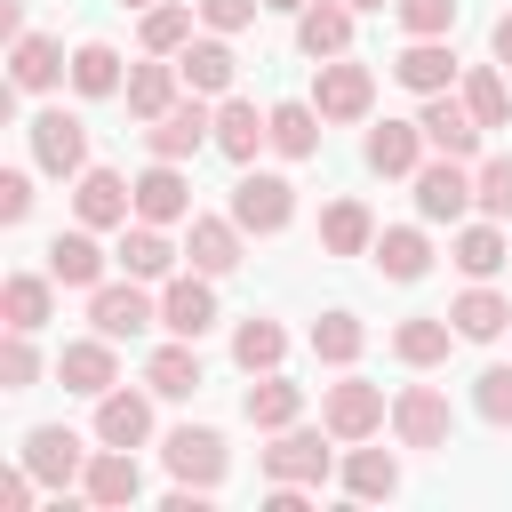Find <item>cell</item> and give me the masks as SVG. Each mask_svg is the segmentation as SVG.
<instances>
[{"instance_id": "b9f144b4", "label": "cell", "mask_w": 512, "mask_h": 512, "mask_svg": "<svg viewBox=\"0 0 512 512\" xmlns=\"http://www.w3.org/2000/svg\"><path fill=\"white\" fill-rule=\"evenodd\" d=\"M304 344H312V360H320V368H360V352H368V320L336 304V312H320V320H312V336H304Z\"/></svg>"}, {"instance_id": "c3c4849f", "label": "cell", "mask_w": 512, "mask_h": 512, "mask_svg": "<svg viewBox=\"0 0 512 512\" xmlns=\"http://www.w3.org/2000/svg\"><path fill=\"white\" fill-rule=\"evenodd\" d=\"M192 8H200V32H224V40L264 16V0H192Z\"/></svg>"}, {"instance_id": "ac0fdd59", "label": "cell", "mask_w": 512, "mask_h": 512, "mask_svg": "<svg viewBox=\"0 0 512 512\" xmlns=\"http://www.w3.org/2000/svg\"><path fill=\"white\" fill-rule=\"evenodd\" d=\"M216 152L232 160V168H256V152H272V104H256V96H216Z\"/></svg>"}, {"instance_id": "4dcf8cb0", "label": "cell", "mask_w": 512, "mask_h": 512, "mask_svg": "<svg viewBox=\"0 0 512 512\" xmlns=\"http://www.w3.org/2000/svg\"><path fill=\"white\" fill-rule=\"evenodd\" d=\"M448 320H456L464 344H496V336L512 328V296H504L496 280H464V288L448 296Z\"/></svg>"}, {"instance_id": "7bdbcfd3", "label": "cell", "mask_w": 512, "mask_h": 512, "mask_svg": "<svg viewBox=\"0 0 512 512\" xmlns=\"http://www.w3.org/2000/svg\"><path fill=\"white\" fill-rule=\"evenodd\" d=\"M456 96L472 104V120H480V128H512V80H504V64H496V56H488V64H464Z\"/></svg>"}, {"instance_id": "9a60e30c", "label": "cell", "mask_w": 512, "mask_h": 512, "mask_svg": "<svg viewBox=\"0 0 512 512\" xmlns=\"http://www.w3.org/2000/svg\"><path fill=\"white\" fill-rule=\"evenodd\" d=\"M40 256H48L56 288H80V296H88V288H104V280H112V264H120V256L104 248V232H88V224H64Z\"/></svg>"}, {"instance_id": "6da1fadb", "label": "cell", "mask_w": 512, "mask_h": 512, "mask_svg": "<svg viewBox=\"0 0 512 512\" xmlns=\"http://www.w3.org/2000/svg\"><path fill=\"white\" fill-rule=\"evenodd\" d=\"M272 448H256V464H264V480H296V488H328L336 480V432L328 424H280V432H264Z\"/></svg>"}, {"instance_id": "60d3db41", "label": "cell", "mask_w": 512, "mask_h": 512, "mask_svg": "<svg viewBox=\"0 0 512 512\" xmlns=\"http://www.w3.org/2000/svg\"><path fill=\"white\" fill-rule=\"evenodd\" d=\"M320 136H328V120H320L312 96H280V104H272V152H280V160H312Z\"/></svg>"}, {"instance_id": "9c48e42d", "label": "cell", "mask_w": 512, "mask_h": 512, "mask_svg": "<svg viewBox=\"0 0 512 512\" xmlns=\"http://www.w3.org/2000/svg\"><path fill=\"white\" fill-rule=\"evenodd\" d=\"M96 416H88V432L104 440V448H152V432H160V392L152 384H112L104 400H88Z\"/></svg>"}, {"instance_id": "f546056e", "label": "cell", "mask_w": 512, "mask_h": 512, "mask_svg": "<svg viewBox=\"0 0 512 512\" xmlns=\"http://www.w3.org/2000/svg\"><path fill=\"white\" fill-rule=\"evenodd\" d=\"M136 216L144 224H192V176H184V160H152L144 176H136Z\"/></svg>"}, {"instance_id": "9f6ffc18", "label": "cell", "mask_w": 512, "mask_h": 512, "mask_svg": "<svg viewBox=\"0 0 512 512\" xmlns=\"http://www.w3.org/2000/svg\"><path fill=\"white\" fill-rule=\"evenodd\" d=\"M344 8H360V16H376V8H392V0H344Z\"/></svg>"}, {"instance_id": "8d00e7d4", "label": "cell", "mask_w": 512, "mask_h": 512, "mask_svg": "<svg viewBox=\"0 0 512 512\" xmlns=\"http://www.w3.org/2000/svg\"><path fill=\"white\" fill-rule=\"evenodd\" d=\"M368 248H376V208L352 200V192H336L320 208V256H368Z\"/></svg>"}, {"instance_id": "f1b7e54d", "label": "cell", "mask_w": 512, "mask_h": 512, "mask_svg": "<svg viewBox=\"0 0 512 512\" xmlns=\"http://www.w3.org/2000/svg\"><path fill=\"white\" fill-rule=\"evenodd\" d=\"M176 72H184V88H192V96H208V104L240 88V56H232V40H224V32H192V48L176 56Z\"/></svg>"}, {"instance_id": "d590c367", "label": "cell", "mask_w": 512, "mask_h": 512, "mask_svg": "<svg viewBox=\"0 0 512 512\" xmlns=\"http://www.w3.org/2000/svg\"><path fill=\"white\" fill-rule=\"evenodd\" d=\"M144 384H152L160 400H192V392L208 384V368H200V344H192V336H168V344H152V352H144Z\"/></svg>"}, {"instance_id": "ba28073f", "label": "cell", "mask_w": 512, "mask_h": 512, "mask_svg": "<svg viewBox=\"0 0 512 512\" xmlns=\"http://www.w3.org/2000/svg\"><path fill=\"white\" fill-rule=\"evenodd\" d=\"M232 216H240L248 240H280V232L296 224V184H288L280 168H240V184H232Z\"/></svg>"}, {"instance_id": "8fae6325", "label": "cell", "mask_w": 512, "mask_h": 512, "mask_svg": "<svg viewBox=\"0 0 512 512\" xmlns=\"http://www.w3.org/2000/svg\"><path fill=\"white\" fill-rule=\"evenodd\" d=\"M160 464H168V480L224 488V472H232V448H224V432H216V424H176V432H160Z\"/></svg>"}, {"instance_id": "4316f807", "label": "cell", "mask_w": 512, "mask_h": 512, "mask_svg": "<svg viewBox=\"0 0 512 512\" xmlns=\"http://www.w3.org/2000/svg\"><path fill=\"white\" fill-rule=\"evenodd\" d=\"M448 264H456L464 280H496V272L512 264V232H504L496 216H464V224L448 232Z\"/></svg>"}, {"instance_id": "f907efd6", "label": "cell", "mask_w": 512, "mask_h": 512, "mask_svg": "<svg viewBox=\"0 0 512 512\" xmlns=\"http://www.w3.org/2000/svg\"><path fill=\"white\" fill-rule=\"evenodd\" d=\"M32 496H40V480H32V464L16 456V464L0 472V512H32Z\"/></svg>"}, {"instance_id": "30bf717a", "label": "cell", "mask_w": 512, "mask_h": 512, "mask_svg": "<svg viewBox=\"0 0 512 512\" xmlns=\"http://www.w3.org/2000/svg\"><path fill=\"white\" fill-rule=\"evenodd\" d=\"M144 152H152V160H200V152H216V104L184 88V104H168V112L144 128Z\"/></svg>"}, {"instance_id": "11a10c76", "label": "cell", "mask_w": 512, "mask_h": 512, "mask_svg": "<svg viewBox=\"0 0 512 512\" xmlns=\"http://www.w3.org/2000/svg\"><path fill=\"white\" fill-rule=\"evenodd\" d=\"M112 8H128V16H144V8H160V0H112Z\"/></svg>"}, {"instance_id": "5b68a950", "label": "cell", "mask_w": 512, "mask_h": 512, "mask_svg": "<svg viewBox=\"0 0 512 512\" xmlns=\"http://www.w3.org/2000/svg\"><path fill=\"white\" fill-rule=\"evenodd\" d=\"M24 144H32V168H40L48 184H72V176L88 168V120L64 112V104H40V112L24 120Z\"/></svg>"}, {"instance_id": "74e56055", "label": "cell", "mask_w": 512, "mask_h": 512, "mask_svg": "<svg viewBox=\"0 0 512 512\" xmlns=\"http://www.w3.org/2000/svg\"><path fill=\"white\" fill-rule=\"evenodd\" d=\"M240 416H248L256 432H280V424H296V416H304V384H296L288 368H272V376H248V392H240Z\"/></svg>"}, {"instance_id": "bcb514c9", "label": "cell", "mask_w": 512, "mask_h": 512, "mask_svg": "<svg viewBox=\"0 0 512 512\" xmlns=\"http://www.w3.org/2000/svg\"><path fill=\"white\" fill-rule=\"evenodd\" d=\"M472 416L496 424V432H512V360H488L472 376Z\"/></svg>"}, {"instance_id": "681fc988", "label": "cell", "mask_w": 512, "mask_h": 512, "mask_svg": "<svg viewBox=\"0 0 512 512\" xmlns=\"http://www.w3.org/2000/svg\"><path fill=\"white\" fill-rule=\"evenodd\" d=\"M32 184H40V168H0V224H24L32 216V200H40Z\"/></svg>"}, {"instance_id": "7dc6e473", "label": "cell", "mask_w": 512, "mask_h": 512, "mask_svg": "<svg viewBox=\"0 0 512 512\" xmlns=\"http://www.w3.org/2000/svg\"><path fill=\"white\" fill-rule=\"evenodd\" d=\"M472 192H480V216H512V152H488V160H472Z\"/></svg>"}, {"instance_id": "ee69618b", "label": "cell", "mask_w": 512, "mask_h": 512, "mask_svg": "<svg viewBox=\"0 0 512 512\" xmlns=\"http://www.w3.org/2000/svg\"><path fill=\"white\" fill-rule=\"evenodd\" d=\"M40 376H56V360H40L32 328H8L0 336V392H32Z\"/></svg>"}, {"instance_id": "ffe728a7", "label": "cell", "mask_w": 512, "mask_h": 512, "mask_svg": "<svg viewBox=\"0 0 512 512\" xmlns=\"http://www.w3.org/2000/svg\"><path fill=\"white\" fill-rule=\"evenodd\" d=\"M384 344H392V360H400L408 376H432V368H448V352H456L464 336H456L448 312H408V320H392Z\"/></svg>"}, {"instance_id": "e0dca14e", "label": "cell", "mask_w": 512, "mask_h": 512, "mask_svg": "<svg viewBox=\"0 0 512 512\" xmlns=\"http://www.w3.org/2000/svg\"><path fill=\"white\" fill-rule=\"evenodd\" d=\"M448 432H456V408H448L440 384H400L392 392V440L400 448H448Z\"/></svg>"}, {"instance_id": "836d02e7", "label": "cell", "mask_w": 512, "mask_h": 512, "mask_svg": "<svg viewBox=\"0 0 512 512\" xmlns=\"http://www.w3.org/2000/svg\"><path fill=\"white\" fill-rule=\"evenodd\" d=\"M56 320V272L40 264V272H8L0 280V328H48Z\"/></svg>"}, {"instance_id": "d4e9b609", "label": "cell", "mask_w": 512, "mask_h": 512, "mask_svg": "<svg viewBox=\"0 0 512 512\" xmlns=\"http://www.w3.org/2000/svg\"><path fill=\"white\" fill-rule=\"evenodd\" d=\"M80 496H88V512H128V504L144 496L136 448H104V440H96V456H88V472H80Z\"/></svg>"}, {"instance_id": "db71d44e", "label": "cell", "mask_w": 512, "mask_h": 512, "mask_svg": "<svg viewBox=\"0 0 512 512\" xmlns=\"http://www.w3.org/2000/svg\"><path fill=\"white\" fill-rule=\"evenodd\" d=\"M264 8H272V16H304L312 0H264Z\"/></svg>"}, {"instance_id": "d6a6232c", "label": "cell", "mask_w": 512, "mask_h": 512, "mask_svg": "<svg viewBox=\"0 0 512 512\" xmlns=\"http://www.w3.org/2000/svg\"><path fill=\"white\" fill-rule=\"evenodd\" d=\"M352 24H360V8H344V0H312V8L296 16V56H304V64L352 56Z\"/></svg>"}, {"instance_id": "f35d334b", "label": "cell", "mask_w": 512, "mask_h": 512, "mask_svg": "<svg viewBox=\"0 0 512 512\" xmlns=\"http://www.w3.org/2000/svg\"><path fill=\"white\" fill-rule=\"evenodd\" d=\"M192 32H200V8H192V0H160V8L136 16V48H144V56H184Z\"/></svg>"}, {"instance_id": "44dd1931", "label": "cell", "mask_w": 512, "mask_h": 512, "mask_svg": "<svg viewBox=\"0 0 512 512\" xmlns=\"http://www.w3.org/2000/svg\"><path fill=\"white\" fill-rule=\"evenodd\" d=\"M416 120H424V144L432 152H448V160H480V120H472V104L456 96V88H440V96H416Z\"/></svg>"}, {"instance_id": "816d5d0a", "label": "cell", "mask_w": 512, "mask_h": 512, "mask_svg": "<svg viewBox=\"0 0 512 512\" xmlns=\"http://www.w3.org/2000/svg\"><path fill=\"white\" fill-rule=\"evenodd\" d=\"M488 56H496V64H504V72H512V8H504V16H496V24H488Z\"/></svg>"}, {"instance_id": "603a6c76", "label": "cell", "mask_w": 512, "mask_h": 512, "mask_svg": "<svg viewBox=\"0 0 512 512\" xmlns=\"http://www.w3.org/2000/svg\"><path fill=\"white\" fill-rule=\"evenodd\" d=\"M432 256H440V248H432V224H424V216H416V224H376L368 264H376L392 288H416V280L432 272Z\"/></svg>"}, {"instance_id": "ab89813d", "label": "cell", "mask_w": 512, "mask_h": 512, "mask_svg": "<svg viewBox=\"0 0 512 512\" xmlns=\"http://www.w3.org/2000/svg\"><path fill=\"white\" fill-rule=\"evenodd\" d=\"M120 88H128V56H120L112 40H80V48H72V96L104 104V96H120Z\"/></svg>"}, {"instance_id": "4fadbf2b", "label": "cell", "mask_w": 512, "mask_h": 512, "mask_svg": "<svg viewBox=\"0 0 512 512\" xmlns=\"http://www.w3.org/2000/svg\"><path fill=\"white\" fill-rule=\"evenodd\" d=\"M64 80H72V56H64V40L24 24V32L8 40V88H16V96H56Z\"/></svg>"}, {"instance_id": "8992f818", "label": "cell", "mask_w": 512, "mask_h": 512, "mask_svg": "<svg viewBox=\"0 0 512 512\" xmlns=\"http://www.w3.org/2000/svg\"><path fill=\"white\" fill-rule=\"evenodd\" d=\"M88 328L96 336H112V344H136V336H152L160 328V288L152 280H104V288H88Z\"/></svg>"}, {"instance_id": "7c38bea8", "label": "cell", "mask_w": 512, "mask_h": 512, "mask_svg": "<svg viewBox=\"0 0 512 512\" xmlns=\"http://www.w3.org/2000/svg\"><path fill=\"white\" fill-rule=\"evenodd\" d=\"M136 216V176H120V168H80L72 176V224H88V232H120Z\"/></svg>"}, {"instance_id": "277c9868", "label": "cell", "mask_w": 512, "mask_h": 512, "mask_svg": "<svg viewBox=\"0 0 512 512\" xmlns=\"http://www.w3.org/2000/svg\"><path fill=\"white\" fill-rule=\"evenodd\" d=\"M320 424L352 448V440H376V432L392 424V400H384V384H368L360 368H336V384H320Z\"/></svg>"}, {"instance_id": "5bb4252c", "label": "cell", "mask_w": 512, "mask_h": 512, "mask_svg": "<svg viewBox=\"0 0 512 512\" xmlns=\"http://www.w3.org/2000/svg\"><path fill=\"white\" fill-rule=\"evenodd\" d=\"M184 264L208 272V280H232V272L248 264V232H240V216H232V208H224V216H200V208H192V224H184Z\"/></svg>"}, {"instance_id": "f6af8a7d", "label": "cell", "mask_w": 512, "mask_h": 512, "mask_svg": "<svg viewBox=\"0 0 512 512\" xmlns=\"http://www.w3.org/2000/svg\"><path fill=\"white\" fill-rule=\"evenodd\" d=\"M456 16H464V0H392V24H400L408 40H448Z\"/></svg>"}, {"instance_id": "3957f363", "label": "cell", "mask_w": 512, "mask_h": 512, "mask_svg": "<svg viewBox=\"0 0 512 512\" xmlns=\"http://www.w3.org/2000/svg\"><path fill=\"white\" fill-rule=\"evenodd\" d=\"M312 104H320L328 128H368L376 120V64H360V56L312 64Z\"/></svg>"}, {"instance_id": "7402d4cb", "label": "cell", "mask_w": 512, "mask_h": 512, "mask_svg": "<svg viewBox=\"0 0 512 512\" xmlns=\"http://www.w3.org/2000/svg\"><path fill=\"white\" fill-rule=\"evenodd\" d=\"M112 256H120V272H128V280H152V288L184 272V248L168 240V224H144V216H128V224H120Z\"/></svg>"}, {"instance_id": "d6986e66", "label": "cell", "mask_w": 512, "mask_h": 512, "mask_svg": "<svg viewBox=\"0 0 512 512\" xmlns=\"http://www.w3.org/2000/svg\"><path fill=\"white\" fill-rule=\"evenodd\" d=\"M360 160H368V176H392V184H408V176L432 160V144H424V120H368V136H360Z\"/></svg>"}, {"instance_id": "cb8c5ba5", "label": "cell", "mask_w": 512, "mask_h": 512, "mask_svg": "<svg viewBox=\"0 0 512 512\" xmlns=\"http://www.w3.org/2000/svg\"><path fill=\"white\" fill-rule=\"evenodd\" d=\"M56 384H64V392H80V400H104V392L120 384V344H112V336H96V328H88V336H72V344L56 352Z\"/></svg>"}, {"instance_id": "2e32d148", "label": "cell", "mask_w": 512, "mask_h": 512, "mask_svg": "<svg viewBox=\"0 0 512 512\" xmlns=\"http://www.w3.org/2000/svg\"><path fill=\"white\" fill-rule=\"evenodd\" d=\"M216 320H224V304H216V280H208V272L184 264L176 280H160V336H192V344H200Z\"/></svg>"}, {"instance_id": "7a4b0ae2", "label": "cell", "mask_w": 512, "mask_h": 512, "mask_svg": "<svg viewBox=\"0 0 512 512\" xmlns=\"http://www.w3.org/2000/svg\"><path fill=\"white\" fill-rule=\"evenodd\" d=\"M16 456L32 464V480H40L48 496H72L80 472H88V456H96V432H72V424H24Z\"/></svg>"}, {"instance_id": "f5cc1de1", "label": "cell", "mask_w": 512, "mask_h": 512, "mask_svg": "<svg viewBox=\"0 0 512 512\" xmlns=\"http://www.w3.org/2000/svg\"><path fill=\"white\" fill-rule=\"evenodd\" d=\"M0 32H8V40L24 32V0H0Z\"/></svg>"}, {"instance_id": "1f68e13d", "label": "cell", "mask_w": 512, "mask_h": 512, "mask_svg": "<svg viewBox=\"0 0 512 512\" xmlns=\"http://www.w3.org/2000/svg\"><path fill=\"white\" fill-rule=\"evenodd\" d=\"M392 80H400L408 96H440V88L464 80V56H456L448 40H408V48L392 56Z\"/></svg>"}, {"instance_id": "e575fe53", "label": "cell", "mask_w": 512, "mask_h": 512, "mask_svg": "<svg viewBox=\"0 0 512 512\" xmlns=\"http://www.w3.org/2000/svg\"><path fill=\"white\" fill-rule=\"evenodd\" d=\"M232 368H240V376L288 368V328H280L272 312H240V320H232Z\"/></svg>"}, {"instance_id": "83f0119b", "label": "cell", "mask_w": 512, "mask_h": 512, "mask_svg": "<svg viewBox=\"0 0 512 512\" xmlns=\"http://www.w3.org/2000/svg\"><path fill=\"white\" fill-rule=\"evenodd\" d=\"M336 488H344L352 504H392V496H400V456H392V448L352 440V448L336 456Z\"/></svg>"}, {"instance_id": "484cf974", "label": "cell", "mask_w": 512, "mask_h": 512, "mask_svg": "<svg viewBox=\"0 0 512 512\" xmlns=\"http://www.w3.org/2000/svg\"><path fill=\"white\" fill-rule=\"evenodd\" d=\"M120 104H128V120H144V128H152L168 104H184V72H176V56H144V48H136Z\"/></svg>"}, {"instance_id": "52a82bcc", "label": "cell", "mask_w": 512, "mask_h": 512, "mask_svg": "<svg viewBox=\"0 0 512 512\" xmlns=\"http://www.w3.org/2000/svg\"><path fill=\"white\" fill-rule=\"evenodd\" d=\"M408 192H416V216H424V224H448V232L480 208V192H472V160H448V152H432V160L408 176Z\"/></svg>"}]
</instances>
